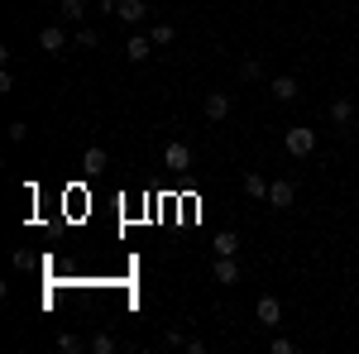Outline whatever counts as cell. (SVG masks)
Segmentation results:
<instances>
[{"mask_svg":"<svg viewBox=\"0 0 359 354\" xmlns=\"http://www.w3.org/2000/svg\"><path fill=\"white\" fill-rule=\"evenodd\" d=\"M163 168L168 172H187V168H192V149H187L182 139H172V144L163 149Z\"/></svg>","mask_w":359,"mask_h":354,"instance_id":"7a4b0ae2","label":"cell"},{"mask_svg":"<svg viewBox=\"0 0 359 354\" xmlns=\"http://www.w3.org/2000/svg\"><path fill=\"white\" fill-rule=\"evenodd\" d=\"M331 125L340 130V135L355 125V101H350V96H335V101H331Z\"/></svg>","mask_w":359,"mask_h":354,"instance_id":"5b68a950","label":"cell"},{"mask_svg":"<svg viewBox=\"0 0 359 354\" xmlns=\"http://www.w3.org/2000/svg\"><path fill=\"white\" fill-rule=\"evenodd\" d=\"M216 282H221V287H235V282H240V264H235V254H216Z\"/></svg>","mask_w":359,"mask_h":354,"instance_id":"52a82bcc","label":"cell"},{"mask_svg":"<svg viewBox=\"0 0 359 354\" xmlns=\"http://www.w3.org/2000/svg\"><path fill=\"white\" fill-rule=\"evenodd\" d=\"M149 53H154V39H144V34H135V39L125 43V57H130V62H149Z\"/></svg>","mask_w":359,"mask_h":354,"instance_id":"8fae6325","label":"cell"},{"mask_svg":"<svg viewBox=\"0 0 359 354\" xmlns=\"http://www.w3.org/2000/svg\"><path fill=\"white\" fill-rule=\"evenodd\" d=\"M187 354H206V340H196V335H187V345H182Z\"/></svg>","mask_w":359,"mask_h":354,"instance_id":"603a6c76","label":"cell"},{"mask_svg":"<svg viewBox=\"0 0 359 354\" xmlns=\"http://www.w3.org/2000/svg\"><path fill=\"white\" fill-rule=\"evenodd\" d=\"M144 15H149V10H144V0H120V10H115V20H120V25H144Z\"/></svg>","mask_w":359,"mask_h":354,"instance_id":"30bf717a","label":"cell"},{"mask_svg":"<svg viewBox=\"0 0 359 354\" xmlns=\"http://www.w3.org/2000/svg\"><path fill=\"white\" fill-rule=\"evenodd\" d=\"M96 43H101L96 29H77V48H96Z\"/></svg>","mask_w":359,"mask_h":354,"instance_id":"d6986e66","label":"cell"},{"mask_svg":"<svg viewBox=\"0 0 359 354\" xmlns=\"http://www.w3.org/2000/svg\"><path fill=\"white\" fill-rule=\"evenodd\" d=\"M25 135H29V125H25V120H15V125H10V144H25Z\"/></svg>","mask_w":359,"mask_h":354,"instance_id":"44dd1931","label":"cell"},{"mask_svg":"<svg viewBox=\"0 0 359 354\" xmlns=\"http://www.w3.org/2000/svg\"><path fill=\"white\" fill-rule=\"evenodd\" d=\"M57 15H62L67 25H77V20L86 15V5H82V0H62V5H57Z\"/></svg>","mask_w":359,"mask_h":354,"instance_id":"9a60e30c","label":"cell"},{"mask_svg":"<svg viewBox=\"0 0 359 354\" xmlns=\"http://www.w3.org/2000/svg\"><path fill=\"white\" fill-rule=\"evenodd\" d=\"M292 201H297V182H292V177H278L273 187H269V206H273V211H287Z\"/></svg>","mask_w":359,"mask_h":354,"instance_id":"3957f363","label":"cell"},{"mask_svg":"<svg viewBox=\"0 0 359 354\" xmlns=\"http://www.w3.org/2000/svg\"><path fill=\"white\" fill-rule=\"evenodd\" d=\"M82 168L91 172V177H96V172H106V149H101V144H91V149L82 154Z\"/></svg>","mask_w":359,"mask_h":354,"instance_id":"4fadbf2b","label":"cell"},{"mask_svg":"<svg viewBox=\"0 0 359 354\" xmlns=\"http://www.w3.org/2000/svg\"><path fill=\"white\" fill-rule=\"evenodd\" d=\"M292 350H297V345H292L287 335H278V340H273V354H292Z\"/></svg>","mask_w":359,"mask_h":354,"instance_id":"7402d4cb","label":"cell"},{"mask_svg":"<svg viewBox=\"0 0 359 354\" xmlns=\"http://www.w3.org/2000/svg\"><path fill=\"white\" fill-rule=\"evenodd\" d=\"M254 316H259V326H264V330L283 326V301H278V297H269V292H264V297H259V306H254Z\"/></svg>","mask_w":359,"mask_h":354,"instance_id":"277c9868","label":"cell"},{"mask_svg":"<svg viewBox=\"0 0 359 354\" xmlns=\"http://www.w3.org/2000/svg\"><path fill=\"white\" fill-rule=\"evenodd\" d=\"M269 187H273V182H269L264 172H245V191L254 196V201H269Z\"/></svg>","mask_w":359,"mask_h":354,"instance_id":"7c38bea8","label":"cell"},{"mask_svg":"<svg viewBox=\"0 0 359 354\" xmlns=\"http://www.w3.org/2000/svg\"><path fill=\"white\" fill-rule=\"evenodd\" d=\"M240 77H245V82H259V62H254V57L240 62Z\"/></svg>","mask_w":359,"mask_h":354,"instance_id":"ffe728a7","label":"cell"},{"mask_svg":"<svg viewBox=\"0 0 359 354\" xmlns=\"http://www.w3.org/2000/svg\"><path fill=\"white\" fill-rule=\"evenodd\" d=\"M206 120H216V125H221L225 115H230V96H225V91H211V96H206Z\"/></svg>","mask_w":359,"mask_h":354,"instance_id":"9c48e42d","label":"cell"},{"mask_svg":"<svg viewBox=\"0 0 359 354\" xmlns=\"http://www.w3.org/2000/svg\"><path fill=\"white\" fill-rule=\"evenodd\" d=\"M39 48H43V53H62V48H67V29L48 25L43 34H39Z\"/></svg>","mask_w":359,"mask_h":354,"instance_id":"ba28073f","label":"cell"},{"mask_svg":"<svg viewBox=\"0 0 359 354\" xmlns=\"http://www.w3.org/2000/svg\"><path fill=\"white\" fill-rule=\"evenodd\" d=\"M149 39H154V48H168L177 34H172V25H154V29H149Z\"/></svg>","mask_w":359,"mask_h":354,"instance_id":"ac0fdd59","label":"cell"},{"mask_svg":"<svg viewBox=\"0 0 359 354\" xmlns=\"http://www.w3.org/2000/svg\"><path fill=\"white\" fill-rule=\"evenodd\" d=\"M283 149H287L292 158H311V154H316V130H306V125H292V130L283 135Z\"/></svg>","mask_w":359,"mask_h":354,"instance_id":"6da1fadb","label":"cell"},{"mask_svg":"<svg viewBox=\"0 0 359 354\" xmlns=\"http://www.w3.org/2000/svg\"><path fill=\"white\" fill-rule=\"evenodd\" d=\"M269 91H273L278 106H292V101H297V77H287V72H283V77H273V82H269Z\"/></svg>","mask_w":359,"mask_h":354,"instance_id":"8992f818","label":"cell"},{"mask_svg":"<svg viewBox=\"0 0 359 354\" xmlns=\"http://www.w3.org/2000/svg\"><path fill=\"white\" fill-rule=\"evenodd\" d=\"M216 254H240V235L235 230H221L216 235Z\"/></svg>","mask_w":359,"mask_h":354,"instance_id":"2e32d148","label":"cell"},{"mask_svg":"<svg viewBox=\"0 0 359 354\" xmlns=\"http://www.w3.org/2000/svg\"><path fill=\"white\" fill-rule=\"evenodd\" d=\"M86 345H91V354H115V350H120V345H115V340L106 335V330H101V335H91Z\"/></svg>","mask_w":359,"mask_h":354,"instance_id":"e0dca14e","label":"cell"},{"mask_svg":"<svg viewBox=\"0 0 359 354\" xmlns=\"http://www.w3.org/2000/svg\"><path fill=\"white\" fill-rule=\"evenodd\" d=\"M120 10V0H101V15H115Z\"/></svg>","mask_w":359,"mask_h":354,"instance_id":"cb8c5ba5","label":"cell"},{"mask_svg":"<svg viewBox=\"0 0 359 354\" xmlns=\"http://www.w3.org/2000/svg\"><path fill=\"white\" fill-rule=\"evenodd\" d=\"M57 350H62V354H82V350H91V345H86V340H77L72 330H62V335H57Z\"/></svg>","mask_w":359,"mask_h":354,"instance_id":"5bb4252c","label":"cell"}]
</instances>
